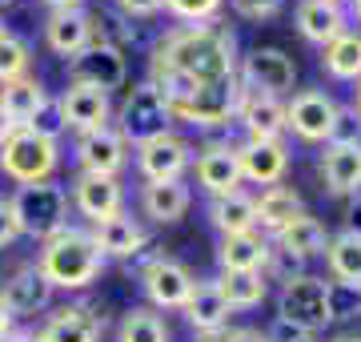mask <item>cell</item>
<instances>
[{"mask_svg": "<svg viewBox=\"0 0 361 342\" xmlns=\"http://www.w3.org/2000/svg\"><path fill=\"white\" fill-rule=\"evenodd\" d=\"M153 69H173L197 85L233 81L237 57H233V33L217 25H189L169 33L153 53Z\"/></svg>", "mask_w": 361, "mask_h": 342, "instance_id": "1", "label": "cell"}, {"mask_svg": "<svg viewBox=\"0 0 361 342\" xmlns=\"http://www.w3.org/2000/svg\"><path fill=\"white\" fill-rule=\"evenodd\" d=\"M101 250H97V242L92 234L85 230H61V234H52L44 242V250H40V262L37 270L49 278V286H65V290H85L92 278L101 274Z\"/></svg>", "mask_w": 361, "mask_h": 342, "instance_id": "2", "label": "cell"}, {"mask_svg": "<svg viewBox=\"0 0 361 342\" xmlns=\"http://www.w3.org/2000/svg\"><path fill=\"white\" fill-rule=\"evenodd\" d=\"M13 222L20 234L28 237H40L49 242L52 234L65 230V218H68V194L61 189L56 182H32V185H20L13 194Z\"/></svg>", "mask_w": 361, "mask_h": 342, "instance_id": "3", "label": "cell"}, {"mask_svg": "<svg viewBox=\"0 0 361 342\" xmlns=\"http://www.w3.org/2000/svg\"><path fill=\"white\" fill-rule=\"evenodd\" d=\"M277 318L289 322V326L305 330V334H317L334 322V298H329V282L313 274H297L281 286V298H277Z\"/></svg>", "mask_w": 361, "mask_h": 342, "instance_id": "4", "label": "cell"}, {"mask_svg": "<svg viewBox=\"0 0 361 342\" xmlns=\"http://www.w3.org/2000/svg\"><path fill=\"white\" fill-rule=\"evenodd\" d=\"M56 161H61L56 141H49V137H40L32 129H13L0 141V170L20 185L49 182L56 173Z\"/></svg>", "mask_w": 361, "mask_h": 342, "instance_id": "5", "label": "cell"}, {"mask_svg": "<svg viewBox=\"0 0 361 342\" xmlns=\"http://www.w3.org/2000/svg\"><path fill=\"white\" fill-rule=\"evenodd\" d=\"M169 129V105L165 97H161V89H157L153 81H145V85H133L129 93H125V105H121V137H125V145H141L149 141V137H157V133Z\"/></svg>", "mask_w": 361, "mask_h": 342, "instance_id": "6", "label": "cell"}, {"mask_svg": "<svg viewBox=\"0 0 361 342\" xmlns=\"http://www.w3.org/2000/svg\"><path fill=\"white\" fill-rule=\"evenodd\" d=\"M68 73H73V85H89V89H101L104 97L113 89H125V77H129V65H125V53L109 45V40H92L89 49H80L73 61H68Z\"/></svg>", "mask_w": 361, "mask_h": 342, "instance_id": "7", "label": "cell"}, {"mask_svg": "<svg viewBox=\"0 0 361 342\" xmlns=\"http://www.w3.org/2000/svg\"><path fill=\"white\" fill-rule=\"evenodd\" d=\"M237 81H213V85H197L185 101L169 105V117H180L189 125H225L237 113Z\"/></svg>", "mask_w": 361, "mask_h": 342, "instance_id": "8", "label": "cell"}, {"mask_svg": "<svg viewBox=\"0 0 361 342\" xmlns=\"http://www.w3.org/2000/svg\"><path fill=\"white\" fill-rule=\"evenodd\" d=\"M189 161H193L189 141L169 129L137 145V165H141L145 182H180V173L189 170Z\"/></svg>", "mask_w": 361, "mask_h": 342, "instance_id": "9", "label": "cell"}, {"mask_svg": "<svg viewBox=\"0 0 361 342\" xmlns=\"http://www.w3.org/2000/svg\"><path fill=\"white\" fill-rule=\"evenodd\" d=\"M337 113L341 109L334 105V97H325L317 89H305L285 105V129H293L301 141H329V133L337 125Z\"/></svg>", "mask_w": 361, "mask_h": 342, "instance_id": "10", "label": "cell"}, {"mask_svg": "<svg viewBox=\"0 0 361 342\" xmlns=\"http://www.w3.org/2000/svg\"><path fill=\"white\" fill-rule=\"evenodd\" d=\"M241 81H245L249 93H265V97H281V93L293 89L297 81V65L293 57L281 53V49H253L241 65Z\"/></svg>", "mask_w": 361, "mask_h": 342, "instance_id": "11", "label": "cell"}, {"mask_svg": "<svg viewBox=\"0 0 361 342\" xmlns=\"http://www.w3.org/2000/svg\"><path fill=\"white\" fill-rule=\"evenodd\" d=\"M237 165H241V182H257V185H281L285 170H289V149L281 137H249L245 145L233 149Z\"/></svg>", "mask_w": 361, "mask_h": 342, "instance_id": "12", "label": "cell"}, {"mask_svg": "<svg viewBox=\"0 0 361 342\" xmlns=\"http://www.w3.org/2000/svg\"><path fill=\"white\" fill-rule=\"evenodd\" d=\"M44 37H49V49L61 57H73L80 49H89L92 40H104L101 37V16L92 13H80V8H68V13H52L49 25H44Z\"/></svg>", "mask_w": 361, "mask_h": 342, "instance_id": "13", "label": "cell"}, {"mask_svg": "<svg viewBox=\"0 0 361 342\" xmlns=\"http://www.w3.org/2000/svg\"><path fill=\"white\" fill-rule=\"evenodd\" d=\"M141 286H145V294H149L153 306L177 310V306H185L189 290H193V274H189L180 262H173V258H153V262L145 266Z\"/></svg>", "mask_w": 361, "mask_h": 342, "instance_id": "14", "label": "cell"}, {"mask_svg": "<svg viewBox=\"0 0 361 342\" xmlns=\"http://www.w3.org/2000/svg\"><path fill=\"white\" fill-rule=\"evenodd\" d=\"M77 161H80V173H101V177H116L125 170V137L116 129H92V133H80L77 141Z\"/></svg>", "mask_w": 361, "mask_h": 342, "instance_id": "15", "label": "cell"}, {"mask_svg": "<svg viewBox=\"0 0 361 342\" xmlns=\"http://www.w3.org/2000/svg\"><path fill=\"white\" fill-rule=\"evenodd\" d=\"M73 201H77V210L89 218L92 225L97 222H109L121 213V185L116 177H101V173H80L77 185H73Z\"/></svg>", "mask_w": 361, "mask_h": 342, "instance_id": "16", "label": "cell"}, {"mask_svg": "<svg viewBox=\"0 0 361 342\" xmlns=\"http://www.w3.org/2000/svg\"><path fill=\"white\" fill-rule=\"evenodd\" d=\"M322 177L329 194H361V141H329L322 153Z\"/></svg>", "mask_w": 361, "mask_h": 342, "instance_id": "17", "label": "cell"}, {"mask_svg": "<svg viewBox=\"0 0 361 342\" xmlns=\"http://www.w3.org/2000/svg\"><path fill=\"white\" fill-rule=\"evenodd\" d=\"M197 182H201V189H209L213 198L237 194V189H241V165H237V153H233L229 145H209L205 153L197 158Z\"/></svg>", "mask_w": 361, "mask_h": 342, "instance_id": "18", "label": "cell"}, {"mask_svg": "<svg viewBox=\"0 0 361 342\" xmlns=\"http://www.w3.org/2000/svg\"><path fill=\"white\" fill-rule=\"evenodd\" d=\"M49 298H52V286L37 266L16 270V274L4 282V294H0V302L8 306V314H37V310L49 306Z\"/></svg>", "mask_w": 361, "mask_h": 342, "instance_id": "19", "label": "cell"}, {"mask_svg": "<svg viewBox=\"0 0 361 342\" xmlns=\"http://www.w3.org/2000/svg\"><path fill=\"white\" fill-rule=\"evenodd\" d=\"M61 113H65V125L80 133L104 129L109 121V97L101 89H89V85H68V93L61 97Z\"/></svg>", "mask_w": 361, "mask_h": 342, "instance_id": "20", "label": "cell"}, {"mask_svg": "<svg viewBox=\"0 0 361 342\" xmlns=\"http://www.w3.org/2000/svg\"><path fill=\"white\" fill-rule=\"evenodd\" d=\"M297 28H301L305 40H313V45L325 49L334 37L345 33V13H341L337 0H301L297 4Z\"/></svg>", "mask_w": 361, "mask_h": 342, "instance_id": "21", "label": "cell"}, {"mask_svg": "<svg viewBox=\"0 0 361 342\" xmlns=\"http://www.w3.org/2000/svg\"><path fill=\"white\" fill-rule=\"evenodd\" d=\"M237 113H241V121H245L249 137H281V129H285V105L277 101V97H265V93L241 89Z\"/></svg>", "mask_w": 361, "mask_h": 342, "instance_id": "22", "label": "cell"}, {"mask_svg": "<svg viewBox=\"0 0 361 342\" xmlns=\"http://www.w3.org/2000/svg\"><path fill=\"white\" fill-rule=\"evenodd\" d=\"M185 318H189V326H197L201 334L209 330H221L229 322V302L221 298V286L217 282H193L189 290V298H185Z\"/></svg>", "mask_w": 361, "mask_h": 342, "instance_id": "23", "label": "cell"}, {"mask_svg": "<svg viewBox=\"0 0 361 342\" xmlns=\"http://www.w3.org/2000/svg\"><path fill=\"white\" fill-rule=\"evenodd\" d=\"M101 334V318L92 314L89 306H65L44 322L37 338L40 342H97Z\"/></svg>", "mask_w": 361, "mask_h": 342, "instance_id": "24", "label": "cell"}, {"mask_svg": "<svg viewBox=\"0 0 361 342\" xmlns=\"http://www.w3.org/2000/svg\"><path fill=\"white\" fill-rule=\"evenodd\" d=\"M92 242H97L101 258L104 254H109V258H133V254H141V246H145V230L133 225L125 213H116L109 222L92 225Z\"/></svg>", "mask_w": 361, "mask_h": 342, "instance_id": "25", "label": "cell"}, {"mask_svg": "<svg viewBox=\"0 0 361 342\" xmlns=\"http://www.w3.org/2000/svg\"><path fill=\"white\" fill-rule=\"evenodd\" d=\"M145 213L161 225H173L189 213V185L185 182H149L145 185Z\"/></svg>", "mask_w": 361, "mask_h": 342, "instance_id": "26", "label": "cell"}, {"mask_svg": "<svg viewBox=\"0 0 361 342\" xmlns=\"http://www.w3.org/2000/svg\"><path fill=\"white\" fill-rule=\"evenodd\" d=\"M277 246L289 254H297L301 262L305 258H313V254H325V246H329V234H325V225L317 222V218H310V213H297L289 225H281L277 230Z\"/></svg>", "mask_w": 361, "mask_h": 342, "instance_id": "27", "label": "cell"}, {"mask_svg": "<svg viewBox=\"0 0 361 342\" xmlns=\"http://www.w3.org/2000/svg\"><path fill=\"white\" fill-rule=\"evenodd\" d=\"M269 258V242L253 230V234H229L221 242V266L225 274H245V270H261Z\"/></svg>", "mask_w": 361, "mask_h": 342, "instance_id": "28", "label": "cell"}, {"mask_svg": "<svg viewBox=\"0 0 361 342\" xmlns=\"http://www.w3.org/2000/svg\"><path fill=\"white\" fill-rule=\"evenodd\" d=\"M40 101H44V85L37 77H16L8 85H0V109L16 129H25L28 117L40 109Z\"/></svg>", "mask_w": 361, "mask_h": 342, "instance_id": "29", "label": "cell"}, {"mask_svg": "<svg viewBox=\"0 0 361 342\" xmlns=\"http://www.w3.org/2000/svg\"><path fill=\"white\" fill-rule=\"evenodd\" d=\"M209 218H213V225H217L225 237L229 234H253V230H257V206H253V198L241 194V189L213 201Z\"/></svg>", "mask_w": 361, "mask_h": 342, "instance_id": "30", "label": "cell"}, {"mask_svg": "<svg viewBox=\"0 0 361 342\" xmlns=\"http://www.w3.org/2000/svg\"><path fill=\"white\" fill-rule=\"evenodd\" d=\"M325 258H329V270H334L337 286L361 290V234L345 230V234L329 237V246H325Z\"/></svg>", "mask_w": 361, "mask_h": 342, "instance_id": "31", "label": "cell"}, {"mask_svg": "<svg viewBox=\"0 0 361 342\" xmlns=\"http://www.w3.org/2000/svg\"><path fill=\"white\" fill-rule=\"evenodd\" d=\"M253 206H257V225H269L273 234L293 222L297 213H305L301 210V194L293 185H269L261 198H253Z\"/></svg>", "mask_w": 361, "mask_h": 342, "instance_id": "32", "label": "cell"}, {"mask_svg": "<svg viewBox=\"0 0 361 342\" xmlns=\"http://www.w3.org/2000/svg\"><path fill=\"white\" fill-rule=\"evenodd\" d=\"M322 65L337 81H357L361 77V33H341L325 45Z\"/></svg>", "mask_w": 361, "mask_h": 342, "instance_id": "33", "label": "cell"}, {"mask_svg": "<svg viewBox=\"0 0 361 342\" xmlns=\"http://www.w3.org/2000/svg\"><path fill=\"white\" fill-rule=\"evenodd\" d=\"M221 286V298L229 302V310H249V306H261L265 302V278L261 270H245V274H225L217 282Z\"/></svg>", "mask_w": 361, "mask_h": 342, "instance_id": "34", "label": "cell"}, {"mask_svg": "<svg viewBox=\"0 0 361 342\" xmlns=\"http://www.w3.org/2000/svg\"><path fill=\"white\" fill-rule=\"evenodd\" d=\"M116 342H169V326L153 310H129L125 322H121Z\"/></svg>", "mask_w": 361, "mask_h": 342, "instance_id": "35", "label": "cell"}, {"mask_svg": "<svg viewBox=\"0 0 361 342\" xmlns=\"http://www.w3.org/2000/svg\"><path fill=\"white\" fill-rule=\"evenodd\" d=\"M25 69H28V45L0 28V85L25 77Z\"/></svg>", "mask_w": 361, "mask_h": 342, "instance_id": "36", "label": "cell"}, {"mask_svg": "<svg viewBox=\"0 0 361 342\" xmlns=\"http://www.w3.org/2000/svg\"><path fill=\"white\" fill-rule=\"evenodd\" d=\"M25 129H32V133H40V137H49V141H56L61 133L68 129L65 125V113H61V101H52V97H44L40 101V109L28 117V125Z\"/></svg>", "mask_w": 361, "mask_h": 342, "instance_id": "37", "label": "cell"}, {"mask_svg": "<svg viewBox=\"0 0 361 342\" xmlns=\"http://www.w3.org/2000/svg\"><path fill=\"white\" fill-rule=\"evenodd\" d=\"M221 4H225V0H165V8L173 16H180V20H197V25L213 20V16L221 13Z\"/></svg>", "mask_w": 361, "mask_h": 342, "instance_id": "38", "label": "cell"}, {"mask_svg": "<svg viewBox=\"0 0 361 342\" xmlns=\"http://www.w3.org/2000/svg\"><path fill=\"white\" fill-rule=\"evenodd\" d=\"M265 266H269L273 274L281 278V282H289V278L301 274V258L289 250H281V246H269V258H265Z\"/></svg>", "mask_w": 361, "mask_h": 342, "instance_id": "39", "label": "cell"}, {"mask_svg": "<svg viewBox=\"0 0 361 342\" xmlns=\"http://www.w3.org/2000/svg\"><path fill=\"white\" fill-rule=\"evenodd\" d=\"M233 8L245 20H269V16L281 13V0H233Z\"/></svg>", "mask_w": 361, "mask_h": 342, "instance_id": "40", "label": "cell"}, {"mask_svg": "<svg viewBox=\"0 0 361 342\" xmlns=\"http://www.w3.org/2000/svg\"><path fill=\"white\" fill-rule=\"evenodd\" d=\"M16 234H20V230H16V222H13V206L0 198V250H4V246H13Z\"/></svg>", "mask_w": 361, "mask_h": 342, "instance_id": "41", "label": "cell"}, {"mask_svg": "<svg viewBox=\"0 0 361 342\" xmlns=\"http://www.w3.org/2000/svg\"><path fill=\"white\" fill-rule=\"evenodd\" d=\"M116 4H121L129 16H153V13L165 8V0H116Z\"/></svg>", "mask_w": 361, "mask_h": 342, "instance_id": "42", "label": "cell"}, {"mask_svg": "<svg viewBox=\"0 0 361 342\" xmlns=\"http://www.w3.org/2000/svg\"><path fill=\"white\" fill-rule=\"evenodd\" d=\"M225 342H269L261 330H249V326H241V330H225Z\"/></svg>", "mask_w": 361, "mask_h": 342, "instance_id": "43", "label": "cell"}, {"mask_svg": "<svg viewBox=\"0 0 361 342\" xmlns=\"http://www.w3.org/2000/svg\"><path fill=\"white\" fill-rule=\"evenodd\" d=\"M8 326H13V314H8V306L0 302V342L8 338Z\"/></svg>", "mask_w": 361, "mask_h": 342, "instance_id": "44", "label": "cell"}, {"mask_svg": "<svg viewBox=\"0 0 361 342\" xmlns=\"http://www.w3.org/2000/svg\"><path fill=\"white\" fill-rule=\"evenodd\" d=\"M56 13H68V8H80V0H49Z\"/></svg>", "mask_w": 361, "mask_h": 342, "instance_id": "45", "label": "cell"}, {"mask_svg": "<svg viewBox=\"0 0 361 342\" xmlns=\"http://www.w3.org/2000/svg\"><path fill=\"white\" fill-rule=\"evenodd\" d=\"M4 342H40L37 334H28V330H16V334H8Z\"/></svg>", "mask_w": 361, "mask_h": 342, "instance_id": "46", "label": "cell"}, {"mask_svg": "<svg viewBox=\"0 0 361 342\" xmlns=\"http://www.w3.org/2000/svg\"><path fill=\"white\" fill-rule=\"evenodd\" d=\"M16 129V125H13V121H8V117H4V109H0V141H4V137H8V133H13Z\"/></svg>", "mask_w": 361, "mask_h": 342, "instance_id": "47", "label": "cell"}, {"mask_svg": "<svg viewBox=\"0 0 361 342\" xmlns=\"http://www.w3.org/2000/svg\"><path fill=\"white\" fill-rule=\"evenodd\" d=\"M334 342H361V334H337Z\"/></svg>", "mask_w": 361, "mask_h": 342, "instance_id": "48", "label": "cell"}, {"mask_svg": "<svg viewBox=\"0 0 361 342\" xmlns=\"http://www.w3.org/2000/svg\"><path fill=\"white\" fill-rule=\"evenodd\" d=\"M357 117H361V77H357Z\"/></svg>", "mask_w": 361, "mask_h": 342, "instance_id": "49", "label": "cell"}, {"mask_svg": "<svg viewBox=\"0 0 361 342\" xmlns=\"http://www.w3.org/2000/svg\"><path fill=\"white\" fill-rule=\"evenodd\" d=\"M297 342H317V338H313V334H301V338H297Z\"/></svg>", "mask_w": 361, "mask_h": 342, "instance_id": "50", "label": "cell"}, {"mask_svg": "<svg viewBox=\"0 0 361 342\" xmlns=\"http://www.w3.org/2000/svg\"><path fill=\"white\" fill-rule=\"evenodd\" d=\"M357 20H361V0H357Z\"/></svg>", "mask_w": 361, "mask_h": 342, "instance_id": "51", "label": "cell"}, {"mask_svg": "<svg viewBox=\"0 0 361 342\" xmlns=\"http://www.w3.org/2000/svg\"><path fill=\"white\" fill-rule=\"evenodd\" d=\"M0 4H8V0H0Z\"/></svg>", "mask_w": 361, "mask_h": 342, "instance_id": "52", "label": "cell"}]
</instances>
